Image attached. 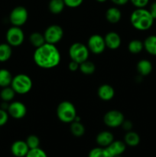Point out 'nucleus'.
Listing matches in <instances>:
<instances>
[{"mask_svg":"<svg viewBox=\"0 0 156 157\" xmlns=\"http://www.w3.org/2000/svg\"><path fill=\"white\" fill-rule=\"evenodd\" d=\"M121 126H122V129H123L124 130L128 132V131H130V130H132V127H133V124L132 123L131 121H129V120H125Z\"/></svg>","mask_w":156,"mask_h":157,"instance_id":"obj_35","label":"nucleus"},{"mask_svg":"<svg viewBox=\"0 0 156 157\" xmlns=\"http://www.w3.org/2000/svg\"><path fill=\"white\" fill-rule=\"evenodd\" d=\"M32 81L30 77L24 74H19L12 78L11 87L18 94H25L32 88Z\"/></svg>","mask_w":156,"mask_h":157,"instance_id":"obj_4","label":"nucleus"},{"mask_svg":"<svg viewBox=\"0 0 156 157\" xmlns=\"http://www.w3.org/2000/svg\"><path fill=\"white\" fill-rule=\"evenodd\" d=\"M87 47L90 52L95 55H99L102 53L106 48L104 37L98 34L91 35L87 41Z\"/></svg>","mask_w":156,"mask_h":157,"instance_id":"obj_10","label":"nucleus"},{"mask_svg":"<svg viewBox=\"0 0 156 157\" xmlns=\"http://www.w3.org/2000/svg\"><path fill=\"white\" fill-rule=\"evenodd\" d=\"M125 121L123 113L117 110H112L106 112L103 117V122L107 127L116 128L122 125Z\"/></svg>","mask_w":156,"mask_h":157,"instance_id":"obj_9","label":"nucleus"},{"mask_svg":"<svg viewBox=\"0 0 156 157\" xmlns=\"http://www.w3.org/2000/svg\"><path fill=\"white\" fill-rule=\"evenodd\" d=\"M65 6L64 0H50L48 3L49 11L54 15L61 13Z\"/></svg>","mask_w":156,"mask_h":157,"instance_id":"obj_21","label":"nucleus"},{"mask_svg":"<svg viewBox=\"0 0 156 157\" xmlns=\"http://www.w3.org/2000/svg\"><path fill=\"white\" fill-rule=\"evenodd\" d=\"M9 116L14 119H21L24 117L27 113V108L25 105L21 101H14L9 104L7 110Z\"/></svg>","mask_w":156,"mask_h":157,"instance_id":"obj_11","label":"nucleus"},{"mask_svg":"<svg viewBox=\"0 0 156 157\" xmlns=\"http://www.w3.org/2000/svg\"><path fill=\"white\" fill-rule=\"evenodd\" d=\"M110 1L116 6H125L129 2V0H110Z\"/></svg>","mask_w":156,"mask_h":157,"instance_id":"obj_38","label":"nucleus"},{"mask_svg":"<svg viewBox=\"0 0 156 157\" xmlns=\"http://www.w3.org/2000/svg\"><path fill=\"white\" fill-rule=\"evenodd\" d=\"M33 58L35 64L41 68L51 69L60 64L61 56L55 44L46 42L35 49Z\"/></svg>","mask_w":156,"mask_h":157,"instance_id":"obj_1","label":"nucleus"},{"mask_svg":"<svg viewBox=\"0 0 156 157\" xmlns=\"http://www.w3.org/2000/svg\"><path fill=\"white\" fill-rule=\"evenodd\" d=\"M28 18V12L24 6H16L14 8L9 15V20L13 26L24 25Z\"/></svg>","mask_w":156,"mask_h":157,"instance_id":"obj_6","label":"nucleus"},{"mask_svg":"<svg viewBox=\"0 0 156 157\" xmlns=\"http://www.w3.org/2000/svg\"><path fill=\"white\" fill-rule=\"evenodd\" d=\"M144 49L149 55L156 56V35H151L147 37L143 41Z\"/></svg>","mask_w":156,"mask_h":157,"instance_id":"obj_19","label":"nucleus"},{"mask_svg":"<svg viewBox=\"0 0 156 157\" xmlns=\"http://www.w3.org/2000/svg\"><path fill=\"white\" fill-rule=\"evenodd\" d=\"M70 132L76 137H81L85 133V127L80 122L73 121L70 123Z\"/></svg>","mask_w":156,"mask_h":157,"instance_id":"obj_25","label":"nucleus"},{"mask_svg":"<svg viewBox=\"0 0 156 157\" xmlns=\"http://www.w3.org/2000/svg\"><path fill=\"white\" fill-rule=\"evenodd\" d=\"M9 113L7 110L0 108V127L4 126L9 121Z\"/></svg>","mask_w":156,"mask_h":157,"instance_id":"obj_33","label":"nucleus"},{"mask_svg":"<svg viewBox=\"0 0 156 157\" xmlns=\"http://www.w3.org/2000/svg\"><path fill=\"white\" fill-rule=\"evenodd\" d=\"M12 74L7 69H0V87H6L11 85L12 81Z\"/></svg>","mask_w":156,"mask_h":157,"instance_id":"obj_23","label":"nucleus"},{"mask_svg":"<svg viewBox=\"0 0 156 157\" xmlns=\"http://www.w3.org/2000/svg\"><path fill=\"white\" fill-rule=\"evenodd\" d=\"M25 157H47V153L40 147L35 149H31Z\"/></svg>","mask_w":156,"mask_h":157,"instance_id":"obj_31","label":"nucleus"},{"mask_svg":"<svg viewBox=\"0 0 156 157\" xmlns=\"http://www.w3.org/2000/svg\"><path fill=\"white\" fill-rule=\"evenodd\" d=\"M88 157H109L105 147H96L92 149L88 154Z\"/></svg>","mask_w":156,"mask_h":157,"instance_id":"obj_29","label":"nucleus"},{"mask_svg":"<svg viewBox=\"0 0 156 157\" xmlns=\"http://www.w3.org/2000/svg\"><path fill=\"white\" fill-rule=\"evenodd\" d=\"M114 157H122L121 156H114Z\"/></svg>","mask_w":156,"mask_h":157,"instance_id":"obj_40","label":"nucleus"},{"mask_svg":"<svg viewBox=\"0 0 156 157\" xmlns=\"http://www.w3.org/2000/svg\"><path fill=\"white\" fill-rule=\"evenodd\" d=\"M29 150L26 142L23 140L15 141L11 146V153L15 157H25Z\"/></svg>","mask_w":156,"mask_h":157,"instance_id":"obj_13","label":"nucleus"},{"mask_svg":"<svg viewBox=\"0 0 156 157\" xmlns=\"http://www.w3.org/2000/svg\"><path fill=\"white\" fill-rule=\"evenodd\" d=\"M109 157L121 156L126 149V144L121 140H113L108 147H105Z\"/></svg>","mask_w":156,"mask_h":157,"instance_id":"obj_12","label":"nucleus"},{"mask_svg":"<svg viewBox=\"0 0 156 157\" xmlns=\"http://www.w3.org/2000/svg\"><path fill=\"white\" fill-rule=\"evenodd\" d=\"M90 50L88 47L83 43L75 42L72 44L69 48V56L70 59L79 64L88 60Z\"/></svg>","mask_w":156,"mask_h":157,"instance_id":"obj_5","label":"nucleus"},{"mask_svg":"<svg viewBox=\"0 0 156 157\" xmlns=\"http://www.w3.org/2000/svg\"><path fill=\"white\" fill-rule=\"evenodd\" d=\"M114 140V136L113 133L107 130L101 131L97 134L96 141L98 145L101 147H106Z\"/></svg>","mask_w":156,"mask_h":157,"instance_id":"obj_16","label":"nucleus"},{"mask_svg":"<svg viewBox=\"0 0 156 157\" xmlns=\"http://www.w3.org/2000/svg\"><path fill=\"white\" fill-rule=\"evenodd\" d=\"M76 115V107L70 101H62L57 107V116L63 123L70 124L74 121Z\"/></svg>","mask_w":156,"mask_h":157,"instance_id":"obj_3","label":"nucleus"},{"mask_svg":"<svg viewBox=\"0 0 156 157\" xmlns=\"http://www.w3.org/2000/svg\"><path fill=\"white\" fill-rule=\"evenodd\" d=\"M99 98L104 101H108L113 99L115 96V90L111 85L108 84H102L97 90Z\"/></svg>","mask_w":156,"mask_h":157,"instance_id":"obj_15","label":"nucleus"},{"mask_svg":"<svg viewBox=\"0 0 156 157\" xmlns=\"http://www.w3.org/2000/svg\"><path fill=\"white\" fill-rule=\"evenodd\" d=\"M129 2L136 9L145 8L149 3V0H129Z\"/></svg>","mask_w":156,"mask_h":157,"instance_id":"obj_34","label":"nucleus"},{"mask_svg":"<svg viewBox=\"0 0 156 157\" xmlns=\"http://www.w3.org/2000/svg\"><path fill=\"white\" fill-rule=\"evenodd\" d=\"M79 69L84 75H93L95 72V71H96V66H95L94 63L87 60V61H84V62L80 64Z\"/></svg>","mask_w":156,"mask_h":157,"instance_id":"obj_27","label":"nucleus"},{"mask_svg":"<svg viewBox=\"0 0 156 157\" xmlns=\"http://www.w3.org/2000/svg\"><path fill=\"white\" fill-rule=\"evenodd\" d=\"M26 144L29 149H35L38 148L40 146V139L36 135H30L26 139Z\"/></svg>","mask_w":156,"mask_h":157,"instance_id":"obj_30","label":"nucleus"},{"mask_svg":"<svg viewBox=\"0 0 156 157\" xmlns=\"http://www.w3.org/2000/svg\"><path fill=\"white\" fill-rule=\"evenodd\" d=\"M148 11H149L151 16L153 17V18L155 20L156 19V1L153 2L150 5V7H149V9H148Z\"/></svg>","mask_w":156,"mask_h":157,"instance_id":"obj_37","label":"nucleus"},{"mask_svg":"<svg viewBox=\"0 0 156 157\" xmlns=\"http://www.w3.org/2000/svg\"><path fill=\"white\" fill-rule=\"evenodd\" d=\"M96 1L98 2H99V3H103V2H106L107 0H96Z\"/></svg>","mask_w":156,"mask_h":157,"instance_id":"obj_39","label":"nucleus"},{"mask_svg":"<svg viewBox=\"0 0 156 157\" xmlns=\"http://www.w3.org/2000/svg\"><path fill=\"white\" fill-rule=\"evenodd\" d=\"M140 136L136 132L130 130L125 133L124 136V142L126 144V146L131 147H137L140 144Z\"/></svg>","mask_w":156,"mask_h":157,"instance_id":"obj_20","label":"nucleus"},{"mask_svg":"<svg viewBox=\"0 0 156 157\" xmlns=\"http://www.w3.org/2000/svg\"><path fill=\"white\" fill-rule=\"evenodd\" d=\"M128 49L130 53L133 55H136L142 52L144 49L143 41L139 39H133L128 43Z\"/></svg>","mask_w":156,"mask_h":157,"instance_id":"obj_26","label":"nucleus"},{"mask_svg":"<svg viewBox=\"0 0 156 157\" xmlns=\"http://www.w3.org/2000/svg\"><path fill=\"white\" fill-rule=\"evenodd\" d=\"M44 36L46 42L56 44L62 39L64 36V30L58 25H51L44 31Z\"/></svg>","mask_w":156,"mask_h":157,"instance_id":"obj_8","label":"nucleus"},{"mask_svg":"<svg viewBox=\"0 0 156 157\" xmlns=\"http://www.w3.org/2000/svg\"><path fill=\"white\" fill-rule=\"evenodd\" d=\"M64 1L67 7L72 8V9L79 7L84 2V0H64Z\"/></svg>","mask_w":156,"mask_h":157,"instance_id":"obj_32","label":"nucleus"},{"mask_svg":"<svg viewBox=\"0 0 156 157\" xmlns=\"http://www.w3.org/2000/svg\"><path fill=\"white\" fill-rule=\"evenodd\" d=\"M106 18L111 24H116L122 18V12L119 8L115 6L110 7L106 12Z\"/></svg>","mask_w":156,"mask_h":157,"instance_id":"obj_18","label":"nucleus"},{"mask_svg":"<svg viewBox=\"0 0 156 157\" xmlns=\"http://www.w3.org/2000/svg\"><path fill=\"white\" fill-rule=\"evenodd\" d=\"M154 19L150 14L148 9L145 8L136 9L130 15V22L132 25L139 31H147L151 28Z\"/></svg>","mask_w":156,"mask_h":157,"instance_id":"obj_2","label":"nucleus"},{"mask_svg":"<svg viewBox=\"0 0 156 157\" xmlns=\"http://www.w3.org/2000/svg\"><path fill=\"white\" fill-rule=\"evenodd\" d=\"M15 94L16 93L12 89V87L11 86H8V87H2L1 92H0V98L2 100V101L9 102L14 99Z\"/></svg>","mask_w":156,"mask_h":157,"instance_id":"obj_28","label":"nucleus"},{"mask_svg":"<svg viewBox=\"0 0 156 157\" xmlns=\"http://www.w3.org/2000/svg\"><path fill=\"white\" fill-rule=\"evenodd\" d=\"M12 55V46L8 43L0 44V62H6L10 59Z\"/></svg>","mask_w":156,"mask_h":157,"instance_id":"obj_22","label":"nucleus"},{"mask_svg":"<svg viewBox=\"0 0 156 157\" xmlns=\"http://www.w3.org/2000/svg\"><path fill=\"white\" fill-rule=\"evenodd\" d=\"M68 67L69 70L71 71H76L80 68V64L76 62V61H72L71 60L70 62L69 63Z\"/></svg>","mask_w":156,"mask_h":157,"instance_id":"obj_36","label":"nucleus"},{"mask_svg":"<svg viewBox=\"0 0 156 157\" xmlns=\"http://www.w3.org/2000/svg\"><path fill=\"white\" fill-rule=\"evenodd\" d=\"M29 41H30L31 44L36 48L43 45L44 43H46L44 34H41L38 32H33V33L31 34L30 37H29Z\"/></svg>","mask_w":156,"mask_h":157,"instance_id":"obj_24","label":"nucleus"},{"mask_svg":"<svg viewBox=\"0 0 156 157\" xmlns=\"http://www.w3.org/2000/svg\"><path fill=\"white\" fill-rule=\"evenodd\" d=\"M106 46L111 50H116L118 49L121 45L122 39L121 37L117 32H110L104 37Z\"/></svg>","mask_w":156,"mask_h":157,"instance_id":"obj_14","label":"nucleus"},{"mask_svg":"<svg viewBox=\"0 0 156 157\" xmlns=\"http://www.w3.org/2000/svg\"><path fill=\"white\" fill-rule=\"evenodd\" d=\"M136 69L139 75L142 77L148 76L151 73L153 69L152 64L150 61L147 59H142L137 63Z\"/></svg>","mask_w":156,"mask_h":157,"instance_id":"obj_17","label":"nucleus"},{"mask_svg":"<svg viewBox=\"0 0 156 157\" xmlns=\"http://www.w3.org/2000/svg\"><path fill=\"white\" fill-rule=\"evenodd\" d=\"M6 37L8 44L12 47H18L24 42V33L21 27L12 25L8 29Z\"/></svg>","mask_w":156,"mask_h":157,"instance_id":"obj_7","label":"nucleus"}]
</instances>
